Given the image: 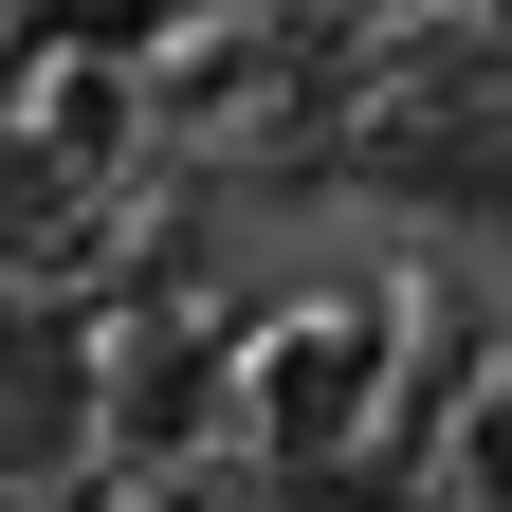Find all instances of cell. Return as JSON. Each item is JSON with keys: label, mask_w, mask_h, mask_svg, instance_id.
I'll use <instances>...</instances> for the list:
<instances>
[{"label": "cell", "mask_w": 512, "mask_h": 512, "mask_svg": "<svg viewBox=\"0 0 512 512\" xmlns=\"http://www.w3.org/2000/svg\"><path fill=\"white\" fill-rule=\"evenodd\" d=\"M458 494H476V512H512V384L458 421Z\"/></svg>", "instance_id": "6da1fadb"}]
</instances>
